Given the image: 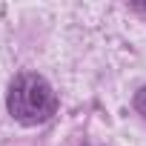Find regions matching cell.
Returning <instances> with one entry per match:
<instances>
[{
  "label": "cell",
  "mask_w": 146,
  "mask_h": 146,
  "mask_svg": "<svg viewBox=\"0 0 146 146\" xmlns=\"http://www.w3.org/2000/svg\"><path fill=\"white\" fill-rule=\"evenodd\" d=\"M6 106L17 123L37 126V123H46L57 112V95L46 78L35 75V72H23L12 80L6 92Z\"/></svg>",
  "instance_id": "1"
}]
</instances>
